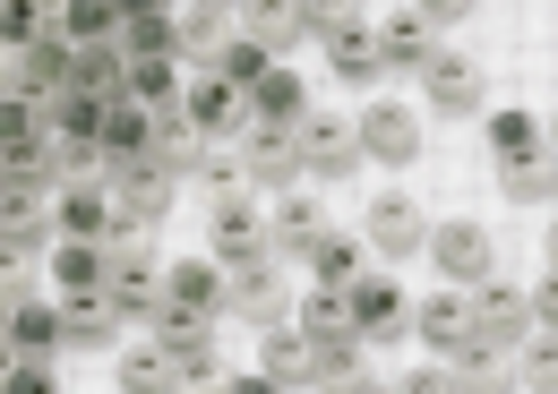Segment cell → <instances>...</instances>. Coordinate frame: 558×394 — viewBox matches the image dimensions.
Here are the masks:
<instances>
[{
  "label": "cell",
  "mask_w": 558,
  "mask_h": 394,
  "mask_svg": "<svg viewBox=\"0 0 558 394\" xmlns=\"http://www.w3.org/2000/svg\"><path fill=\"white\" fill-rule=\"evenodd\" d=\"M0 394H61V378H52V360H17L0 378Z\"/></svg>",
  "instance_id": "obj_41"
},
{
  "label": "cell",
  "mask_w": 558,
  "mask_h": 394,
  "mask_svg": "<svg viewBox=\"0 0 558 394\" xmlns=\"http://www.w3.org/2000/svg\"><path fill=\"white\" fill-rule=\"evenodd\" d=\"M9 352L17 360H61V300H17L9 309Z\"/></svg>",
  "instance_id": "obj_23"
},
{
  "label": "cell",
  "mask_w": 558,
  "mask_h": 394,
  "mask_svg": "<svg viewBox=\"0 0 558 394\" xmlns=\"http://www.w3.org/2000/svg\"><path fill=\"white\" fill-rule=\"evenodd\" d=\"M292 155H301L310 181H352V172H361V137H352V121H336V112H301Z\"/></svg>",
  "instance_id": "obj_3"
},
{
  "label": "cell",
  "mask_w": 558,
  "mask_h": 394,
  "mask_svg": "<svg viewBox=\"0 0 558 394\" xmlns=\"http://www.w3.org/2000/svg\"><path fill=\"white\" fill-rule=\"evenodd\" d=\"M301 112H310V95H301L292 69H267V77L241 95V130H301Z\"/></svg>",
  "instance_id": "obj_14"
},
{
  "label": "cell",
  "mask_w": 558,
  "mask_h": 394,
  "mask_svg": "<svg viewBox=\"0 0 558 394\" xmlns=\"http://www.w3.org/2000/svg\"><path fill=\"white\" fill-rule=\"evenodd\" d=\"M223 309H241V318H258V327H283V274H276V258L232 266V274H223Z\"/></svg>",
  "instance_id": "obj_19"
},
{
  "label": "cell",
  "mask_w": 558,
  "mask_h": 394,
  "mask_svg": "<svg viewBox=\"0 0 558 394\" xmlns=\"http://www.w3.org/2000/svg\"><path fill=\"white\" fill-rule=\"evenodd\" d=\"M489 146H498V163L550 155V137H542V121H533V112H498V121H489Z\"/></svg>",
  "instance_id": "obj_35"
},
{
  "label": "cell",
  "mask_w": 558,
  "mask_h": 394,
  "mask_svg": "<svg viewBox=\"0 0 558 394\" xmlns=\"http://www.w3.org/2000/svg\"><path fill=\"white\" fill-rule=\"evenodd\" d=\"M421 241H429V214H421L413 197H369V223H361V249H378V258H413Z\"/></svg>",
  "instance_id": "obj_11"
},
{
  "label": "cell",
  "mask_w": 558,
  "mask_h": 394,
  "mask_svg": "<svg viewBox=\"0 0 558 394\" xmlns=\"http://www.w3.org/2000/svg\"><path fill=\"white\" fill-rule=\"evenodd\" d=\"M9 369H17V352H9V343H0V378H9Z\"/></svg>",
  "instance_id": "obj_46"
},
{
  "label": "cell",
  "mask_w": 558,
  "mask_h": 394,
  "mask_svg": "<svg viewBox=\"0 0 558 394\" xmlns=\"http://www.w3.org/2000/svg\"><path fill=\"white\" fill-rule=\"evenodd\" d=\"M181 121H190L198 137H223V146H232V137H241V95H232L223 77H207V69H198V77L181 86Z\"/></svg>",
  "instance_id": "obj_17"
},
{
  "label": "cell",
  "mask_w": 558,
  "mask_h": 394,
  "mask_svg": "<svg viewBox=\"0 0 558 394\" xmlns=\"http://www.w3.org/2000/svg\"><path fill=\"white\" fill-rule=\"evenodd\" d=\"M223 35H232V17H223V9H172V61L190 69V77L223 52Z\"/></svg>",
  "instance_id": "obj_21"
},
{
  "label": "cell",
  "mask_w": 558,
  "mask_h": 394,
  "mask_svg": "<svg viewBox=\"0 0 558 394\" xmlns=\"http://www.w3.org/2000/svg\"><path fill=\"white\" fill-rule=\"evenodd\" d=\"M327 232H336V223H327L318 197H276V206H267V249H276V258H310Z\"/></svg>",
  "instance_id": "obj_15"
},
{
  "label": "cell",
  "mask_w": 558,
  "mask_h": 394,
  "mask_svg": "<svg viewBox=\"0 0 558 394\" xmlns=\"http://www.w3.org/2000/svg\"><path fill=\"white\" fill-rule=\"evenodd\" d=\"M121 163H155V112H138L130 95L104 103V172H121Z\"/></svg>",
  "instance_id": "obj_18"
},
{
  "label": "cell",
  "mask_w": 558,
  "mask_h": 394,
  "mask_svg": "<svg viewBox=\"0 0 558 394\" xmlns=\"http://www.w3.org/2000/svg\"><path fill=\"white\" fill-rule=\"evenodd\" d=\"M267 69H283V61H267V52H258V44H250V35L232 26V35H223V52H215V61H207V77H223L232 95H250V86H258Z\"/></svg>",
  "instance_id": "obj_30"
},
{
  "label": "cell",
  "mask_w": 558,
  "mask_h": 394,
  "mask_svg": "<svg viewBox=\"0 0 558 394\" xmlns=\"http://www.w3.org/2000/svg\"><path fill=\"white\" fill-rule=\"evenodd\" d=\"M404 334H421L429 352H456L464 334H473V309H464V292H429V300H413V327Z\"/></svg>",
  "instance_id": "obj_25"
},
{
  "label": "cell",
  "mask_w": 558,
  "mask_h": 394,
  "mask_svg": "<svg viewBox=\"0 0 558 394\" xmlns=\"http://www.w3.org/2000/svg\"><path fill=\"white\" fill-rule=\"evenodd\" d=\"M387 394H456V378L447 369H413V378H396Z\"/></svg>",
  "instance_id": "obj_42"
},
{
  "label": "cell",
  "mask_w": 558,
  "mask_h": 394,
  "mask_svg": "<svg viewBox=\"0 0 558 394\" xmlns=\"http://www.w3.org/2000/svg\"><path fill=\"white\" fill-rule=\"evenodd\" d=\"M327 394H387V378H369V369H352V378H336Z\"/></svg>",
  "instance_id": "obj_43"
},
{
  "label": "cell",
  "mask_w": 558,
  "mask_h": 394,
  "mask_svg": "<svg viewBox=\"0 0 558 394\" xmlns=\"http://www.w3.org/2000/svg\"><path fill=\"white\" fill-rule=\"evenodd\" d=\"M421 95H429V112H482V61L473 52H429Z\"/></svg>",
  "instance_id": "obj_13"
},
{
  "label": "cell",
  "mask_w": 558,
  "mask_h": 394,
  "mask_svg": "<svg viewBox=\"0 0 558 394\" xmlns=\"http://www.w3.org/2000/svg\"><path fill=\"white\" fill-rule=\"evenodd\" d=\"M104 241H52V283H61V300H95L104 292Z\"/></svg>",
  "instance_id": "obj_26"
},
{
  "label": "cell",
  "mask_w": 558,
  "mask_h": 394,
  "mask_svg": "<svg viewBox=\"0 0 558 394\" xmlns=\"http://www.w3.org/2000/svg\"><path fill=\"white\" fill-rule=\"evenodd\" d=\"M52 232L61 241H104L112 232V181L95 172V181H61L52 189Z\"/></svg>",
  "instance_id": "obj_8"
},
{
  "label": "cell",
  "mask_w": 558,
  "mask_h": 394,
  "mask_svg": "<svg viewBox=\"0 0 558 394\" xmlns=\"http://www.w3.org/2000/svg\"><path fill=\"white\" fill-rule=\"evenodd\" d=\"M344 309H352V334H361V343H396V334L413 327V300H404V283H396V274H378V266H369V274L344 292Z\"/></svg>",
  "instance_id": "obj_5"
},
{
  "label": "cell",
  "mask_w": 558,
  "mask_h": 394,
  "mask_svg": "<svg viewBox=\"0 0 558 394\" xmlns=\"http://www.w3.org/2000/svg\"><path fill=\"white\" fill-rule=\"evenodd\" d=\"M26 137H44V103L0 95V155H9V146H26Z\"/></svg>",
  "instance_id": "obj_39"
},
{
  "label": "cell",
  "mask_w": 558,
  "mask_h": 394,
  "mask_svg": "<svg viewBox=\"0 0 558 394\" xmlns=\"http://www.w3.org/2000/svg\"><path fill=\"white\" fill-rule=\"evenodd\" d=\"M232 26H241V35H250V44L267 52V61H283V52H292V44L310 35V9H283V0H258V9H241Z\"/></svg>",
  "instance_id": "obj_24"
},
{
  "label": "cell",
  "mask_w": 558,
  "mask_h": 394,
  "mask_svg": "<svg viewBox=\"0 0 558 394\" xmlns=\"http://www.w3.org/2000/svg\"><path fill=\"white\" fill-rule=\"evenodd\" d=\"M163 309H172V318H198V327H215V318H223V266H215V258L163 266Z\"/></svg>",
  "instance_id": "obj_7"
},
{
  "label": "cell",
  "mask_w": 558,
  "mask_h": 394,
  "mask_svg": "<svg viewBox=\"0 0 558 394\" xmlns=\"http://www.w3.org/2000/svg\"><path fill=\"white\" fill-rule=\"evenodd\" d=\"M52 241H61L52 232V189H0V249L9 258H35Z\"/></svg>",
  "instance_id": "obj_9"
},
{
  "label": "cell",
  "mask_w": 558,
  "mask_h": 394,
  "mask_svg": "<svg viewBox=\"0 0 558 394\" xmlns=\"http://www.w3.org/2000/svg\"><path fill=\"white\" fill-rule=\"evenodd\" d=\"M198 146H207V137L190 130V121H181V112H155V163H163V172H172V181H181V172H190V163H198Z\"/></svg>",
  "instance_id": "obj_34"
},
{
  "label": "cell",
  "mask_w": 558,
  "mask_h": 394,
  "mask_svg": "<svg viewBox=\"0 0 558 394\" xmlns=\"http://www.w3.org/2000/svg\"><path fill=\"white\" fill-rule=\"evenodd\" d=\"M352 137H361V163H369V155H378V163H413L421 155V130H413L404 103H369V112L352 121Z\"/></svg>",
  "instance_id": "obj_16"
},
{
  "label": "cell",
  "mask_w": 558,
  "mask_h": 394,
  "mask_svg": "<svg viewBox=\"0 0 558 394\" xmlns=\"http://www.w3.org/2000/svg\"><path fill=\"white\" fill-rule=\"evenodd\" d=\"M310 266H318V292H336V300L369 274V266H361V241H344V232H327V241L310 249Z\"/></svg>",
  "instance_id": "obj_33"
},
{
  "label": "cell",
  "mask_w": 558,
  "mask_h": 394,
  "mask_svg": "<svg viewBox=\"0 0 558 394\" xmlns=\"http://www.w3.org/2000/svg\"><path fill=\"white\" fill-rule=\"evenodd\" d=\"M464 309H473V334H482V343H515V334L533 327V300H524L515 283H498V274L464 292Z\"/></svg>",
  "instance_id": "obj_12"
},
{
  "label": "cell",
  "mask_w": 558,
  "mask_h": 394,
  "mask_svg": "<svg viewBox=\"0 0 558 394\" xmlns=\"http://www.w3.org/2000/svg\"><path fill=\"white\" fill-rule=\"evenodd\" d=\"M396 17L413 26V35H421V44H429V52H438V35L456 26V9H447V0H413V9H396Z\"/></svg>",
  "instance_id": "obj_40"
},
{
  "label": "cell",
  "mask_w": 558,
  "mask_h": 394,
  "mask_svg": "<svg viewBox=\"0 0 558 394\" xmlns=\"http://www.w3.org/2000/svg\"><path fill=\"white\" fill-rule=\"evenodd\" d=\"M121 309H112V300H104V292H95V300H61V352H112V343H121Z\"/></svg>",
  "instance_id": "obj_20"
},
{
  "label": "cell",
  "mask_w": 558,
  "mask_h": 394,
  "mask_svg": "<svg viewBox=\"0 0 558 394\" xmlns=\"http://www.w3.org/2000/svg\"><path fill=\"white\" fill-rule=\"evenodd\" d=\"M0 189H9V163H0Z\"/></svg>",
  "instance_id": "obj_47"
},
{
  "label": "cell",
  "mask_w": 558,
  "mask_h": 394,
  "mask_svg": "<svg viewBox=\"0 0 558 394\" xmlns=\"http://www.w3.org/2000/svg\"><path fill=\"white\" fill-rule=\"evenodd\" d=\"M121 394H181L172 352H163L155 334H130V343H121Z\"/></svg>",
  "instance_id": "obj_27"
},
{
  "label": "cell",
  "mask_w": 558,
  "mask_h": 394,
  "mask_svg": "<svg viewBox=\"0 0 558 394\" xmlns=\"http://www.w3.org/2000/svg\"><path fill=\"white\" fill-rule=\"evenodd\" d=\"M507 352H515V386L524 394H558V334L550 327H524Z\"/></svg>",
  "instance_id": "obj_29"
},
{
  "label": "cell",
  "mask_w": 558,
  "mask_h": 394,
  "mask_svg": "<svg viewBox=\"0 0 558 394\" xmlns=\"http://www.w3.org/2000/svg\"><path fill=\"white\" fill-rule=\"evenodd\" d=\"M421 69H429V44L404 17H378V77H421Z\"/></svg>",
  "instance_id": "obj_32"
},
{
  "label": "cell",
  "mask_w": 558,
  "mask_h": 394,
  "mask_svg": "<svg viewBox=\"0 0 558 394\" xmlns=\"http://www.w3.org/2000/svg\"><path fill=\"white\" fill-rule=\"evenodd\" d=\"M292 181H301L292 130H241V189L258 206H276V197H292Z\"/></svg>",
  "instance_id": "obj_4"
},
{
  "label": "cell",
  "mask_w": 558,
  "mask_h": 394,
  "mask_svg": "<svg viewBox=\"0 0 558 394\" xmlns=\"http://www.w3.org/2000/svg\"><path fill=\"white\" fill-rule=\"evenodd\" d=\"M44 35H52V17H44V9H26V0H0V52H9V61H17L26 44H44Z\"/></svg>",
  "instance_id": "obj_36"
},
{
  "label": "cell",
  "mask_w": 558,
  "mask_h": 394,
  "mask_svg": "<svg viewBox=\"0 0 558 394\" xmlns=\"http://www.w3.org/2000/svg\"><path fill=\"white\" fill-rule=\"evenodd\" d=\"M498 189L515 206H542L550 197V155H524V163H498Z\"/></svg>",
  "instance_id": "obj_37"
},
{
  "label": "cell",
  "mask_w": 558,
  "mask_h": 394,
  "mask_svg": "<svg viewBox=\"0 0 558 394\" xmlns=\"http://www.w3.org/2000/svg\"><path fill=\"white\" fill-rule=\"evenodd\" d=\"M215 394H283V386H276V378H258V369H250V378H223Z\"/></svg>",
  "instance_id": "obj_44"
},
{
  "label": "cell",
  "mask_w": 558,
  "mask_h": 394,
  "mask_svg": "<svg viewBox=\"0 0 558 394\" xmlns=\"http://www.w3.org/2000/svg\"><path fill=\"white\" fill-rule=\"evenodd\" d=\"M112 181V223H163L172 214V172L163 163H121V172H104Z\"/></svg>",
  "instance_id": "obj_6"
},
{
  "label": "cell",
  "mask_w": 558,
  "mask_h": 394,
  "mask_svg": "<svg viewBox=\"0 0 558 394\" xmlns=\"http://www.w3.org/2000/svg\"><path fill=\"white\" fill-rule=\"evenodd\" d=\"M9 309H17V300H9V292H0V343H9Z\"/></svg>",
  "instance_id": "obj_45"
},
{
  "label": "cell",
  "mask_w": 558,
  "mask_h": 394,
  "mask_svg": "<svg viewBox=\"0 0 558 394\" xmlns=\"http://www.w3.org/2000/svg\"><path fill=\"white\" fill-rule=\"evenodd\" d=\"M207 258L232 274V266H258V258H276L267 249V206L258 197H215V214H207Z\"/></svg>",
  "instance_id": "obj_2"
},
{
  "label": "cell",
  "mask_w": 558,
  "mask_h": 394,
  "mask_svg": "<svg viewBox=\"0 0 558 394\" xmlns=\"http://www.w3.org/2000/svg\"><path fill=\"white\" fill-rule=\"evenodd\" d=\"M258 378H276V386H318V352H310V334H301V327H267V343H258Z\"/></svg>",
  "instance_id": "obj_22"
},
{
  "label": "cell",
  "mask_w": 558,
  "mask_h": 394,
  "mask_svg": "<svg viewBox=\"0 0 558 394\" xmlns=\"http://www.w3.org/2000/svg\"><path fill=\"white\" fill-rule=\"evenodd\" d=\"M104 266H163L155 258V232H146V223H112V232H104Z\"/></svg>",
  "instance_id": "obj_38"
},
{
  "label": "cell",
  "mask_w": 558,
  "mask_h": 394,
  "mask_svg": "<svg viewBox=\"0 0 558 394\" xmlns=\"http://www.w3.org/2000/svg\"><path fill=\"white\" fill-rule=\"evenodd\" d=\"M181 86H190L181 61H130L121 69V95H130L138 112H181Z\"/></svg>",
  "instance_id": "obj_28"
},
{
  "label": "cell",
  "mask_w": 558,
  "mask_h": 394,
  "mask_svg": "<svg viewBox=\"0 0 558 394\" xmlns=\"http://www.w3.org/2000/svg\"><path fill=\"white\" fill-rule=\"evenodd\" d=\"M421 249H429V266L447 274V292H473V283L498 274V241H489L482 223H464V214H456V223H429Z\"/></svg>",
  "instance_id": "obj_1"
},
{
  "label": "cell",
  "mask_w": 558,
  "mask_h": 394,
  "mask_svg": "<svg viewBox=\"0 0 558 394\" xmlns=\"http://www.w3.org/2000/svg\"><path fill=\"white\" fill-rule=\"evenodd\" d=\"M121 61H172V9H130L121 17Z\"/></svg>",
  "instance_id": "obj_31"
},
{
  "label": "cell",
  "mask_w": 558,
  "mask_h": 394,
  "mask_svg": "<svg viewBox=\"0 0 558 394\" xmlns=\"http://www.w3.org/2000/svg\"><path fill=\"white\" fill-rule=\"evenodd\" d=\"M447 378H456V394H515V352L464 334V343L447 352Z\"/></svg>",
  "instance_id": "obj_10"
}]
</instances>
